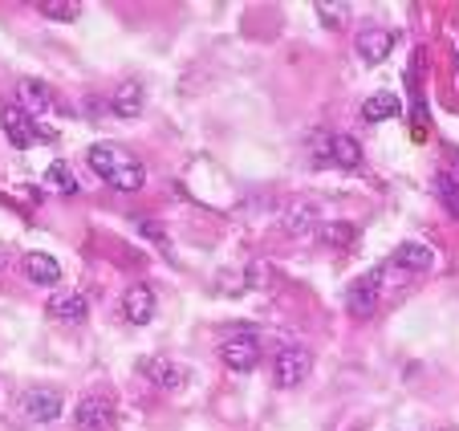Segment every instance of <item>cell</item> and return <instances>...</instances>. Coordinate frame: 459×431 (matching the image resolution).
<instances>
[{
	"label": "cell",
	"instance_id": "27",
	"mask_svg": "<svg viewBox=\"0 0 459 431\" xmlns=\"http://www.w3.org/2000/svg\"><path fill=\"white\" fill-rule=\"evenodd\" d=\"M455 431H459V427H455Z\"/></svg>",
	"mask_w": 459,
	"mask_h": 431
},
{
	"label": "cell",
	"instance_id": "13",
	"mask_svg": "<svg viewBox=\"0 0 459 431\" xmlns=\"http://www.w3.org/2000/svg\"><path fill=\"white\" fill-rule=\"evenodd\" d=\"M390 49H394V33H386V29H366V33L358 37V57H362L366 66L386 61Z\"/></svg>",
	"mask_w": 459,
	"mask_h": 431
},
{
	"label": "cell",
	"instance_id": "1",
	"mask_svg": "<svg viewBox=\"0 0 459 431\" xmlns=\"http://www.w3.org/2000/svg\"><path fill=\"white\" fill-rule=\"evenodd\" d=\"M86 159H90V167H94L98 180H106L114 191H139L143 183H147V167H143V159L130 147H122V143H94Z\"/></svg>",
	"mask_w": 459,
	"mask_h": 431
},
{
	"label": "cell",
	"instance_id": "4",
	"mask_svg": "<svg viewBox=\"0 0 459 431\" xmlns=\"http://www.w3.org/2000/svg\"><path fill=\"white\" fill-rule=\"evenodd\" d=\"M313 163L354 172V167L362 163V147H358V138H350V135H321L317 143H313Z\"/></svg>",
	"mask_w": 459,
	"mask_h": 431
},
{
	"label": "cell",
	"instance_id": "16",
	"mask_svg": "<svg viewBox=\"0 0 459 431\" xmlns=\"http://www.w3.org/2000/svg\"><path fill=\"white\" fill-rule=\"evenodd\" d=\"M25 273H29V281L33 285H57L61 281V265L49 257V252H29Z\"/></svg>",
	"mask_w": 459,
	"mask_h": 431
},
{
	"label": "cell",
	"instance_id": "11",
	"mask_svg": "<svg viewBox=\"0 0 459 431\" xmlns=\"http://www.w3.org/2000/svg\"><path fill=\"white\" fill-rule=\"evenodd\" d=\"M17 106L29 114V119H45V114L57 106V98H53V90L45 86L41 78H25L17 86Z\"/></svg>",
	"mask_w": 459,
	"mask_h": 431
},
{
	"label": "cell",
	"instance_id": "18",
	"mask_svg": "<svg viewBox=\"0 0 459 431\" xmlns=\"http://www.w3.org/2000/svg\"><path fill=\"white\" fill-rule=\"evenodd\" d=\"M317 207H313V204H297L293 207V212H289L285 216V228H289V233H293V236H305V233H317Z\"/></svg>",
	"mask_w": 459,
	"mask_h": 431
},
{
	"label": "cell",
	"instance_id": "19",
	"mask_svg": "<svg viewBox=\"0 0 459 431\" xmlns=\"http://www.w3.org/2000/svg\"><path fill=\"white\" fill-rule=\"evenodd\" d=\"M435 196H439V204L459 220V180H455V175H451V172L435 175Z\"/></svg>",
	"mask_w": 459,
	"mask_h": 431
},
{
	"label": "cell",
	"instance_id": "23",
	"mask_svg": "<svg viewBox=\"0 0 459 431\" xmlns=\"http://www.w3.org/2000/svg\"><path fill=\"white\" fill-rule=\"evenodd\" d=\"M317 17L325 21L330 29H338L342 25V4H317Z\"/></svg>",
	"mask_w": 459,
	"mask_h": 431
},
{
	"label": "cell",
	"instance_id": "22",
	"mask_svg": "<svg viewBox=\"0 0 459 431\" xmlns=\"http://www.w3.org/2000/svg\"><path fill=\"white\" fill-rule=\"evenodd\" d=\"M317 236H321V241H333L338 249H346V244L354 241V233H350L346 224H317Z\"/></svg>",
	"mask_w": 459,
	"mask_h": 431
},
{
	"label": "cell",
	"instance_id": "17",
	"mask_svg": "<svg viewBox=\"0 0 459 431\" xmlns=\"http://www.w3.org/2000/svg\"><path fill=\"white\" fill-rule=\"evenodd\" d=\"M86 310H90V302L82 294H57V297H49V313L57 321H86Z\"/></svg>",
	"mask_w": 459,
	"mask_h": 431
},
{
	"label": "cell",
	"instance_id": "8",
	"mask_svg": "<svg viewBox=\"0 0 459 431\" xmlns=\"http://www.w3.org/2000/svg\"><path fill=\"white\" fill-rule=\"evenodd\" d=\"M139 371L147 374V383H155V387L167 391V395H179V391L191 383V371H187V366L175 363V358H163V354H159V358H143Z\"/></svg>",
	"mask_w": 459,
	"mask_h": 431
},
{
	"label": "cell",
	"instance_id": "15",
	"mask_svg": "<svg viewBox=\"0 0 459 431\" xmlns=\"http://www.w3.org/2000/svg\"><path fill=\"white\" fill-rule=\"evenodd\" d=\"M110 114H118V119H134V114H143V86L139 82H122V86L114 90Z\"/></svg>",
	"mask_w": 459,
	"mask_h": 431
},
{
	"label": "cell",
	"instance_id": "21",
	"mask_svg": "<svg viewBox=\"0 0 459 431\" xmlns=\"http://www.w3.org/2000/svg\"><path fill=\"white\" fill-rule=\"evenodd\" d=\"M45 183H49L53 191H61V196H74V191H78V180H74V172L65 163H49V172H45Z\"/></svg>",
	"mask_w": 459,
	"mask_h": 431
},
{
	"label": "cell",
	"instance_id": "20",
	"mask_svg": "<svg viewBox=\"0 0 459 431\" xmlns=\"http://www.w3.org/2000/svg\"><path fill=\"white\" fill-rule=\"evenodd\" d=\"M37 13L53 21H74L82 13V4L78 0H37Z\"/></svg>",
	"mask_w": 459,
	"mask_h": 431
},
{
	"label": "cell",
	"instance_id": "12",
	"mask_svg": "<svg viewBox=\"0 0 459 431\" xmlns=\"http://www.w3.org/2000/svg\"><path fill=\"white\" fill-rule=\"evenodd\" d=\"M122 318L130 326H147L155 318V289L151 285H130L126 294H122Z\"/></svg>",
	"mask_w": 459,
	"mask_h": 431
},
{
	"label": "cell",
	"instance_id": "10",
	"mask_svg": "<svg viewBox=\"0 0 459 431\" xmlns=\"http://www.w3.org/2000/svg\"><path fill=\"white\" fill-rule=\"evenodd\" d=\"M435 265V252H431V244H423V241H407V244H399V249L390 252V260L382 268H394V273H407V277H419V273H427V268Z\"/></svg>",
	"mask_w": 459,
	"mask_h": 431
},
{
	"label": "cell",
	"instance_id": "3",
	"mask_svg": "<svg viewBox=\"0 0 459 431\" xmlns=\"http://www.w3.org/2000/svg\"><path fill=\"white\" fill-rule=\"evenodd\" d=\"M309 374H313V354H309V346H301V342L281 346L277 358H273V379H277V387L293 391V387H301Z\"/></svg>",
	"mask_w": 459,
	"mask_h": 431
},
{
	"label": "cell",
	"instance_id": "25",
	"mask_svg": "<svg viewBox=\"0 0 459 431\" xmlns=\"http://www.w3.org/2000/svg\"><path fill=\"white\" fill-rule=\"evenodd\" d=\"M451 175H455V180H459V155H455V163H451Z\"/></svg>",
	"mask_w": 459,
	"mask_h": 431
},
{
	"label": "cell",
	"instance_id": "24",
	"mask_svg": "<svg viewBox=\"0 0 459 431\" xmlns=\"http://www.w3.org/2000/svg\"><path fill=\"white\" fill-rule=\"evenodd\" d=\"M139 233H143V236H151V241H159V244H167V233L155 224V220H139Z\"/></svg>",
	"mask_w": 459,
	"mask_h": 431
},
{
	"label": "cell",
	"instance_id": "14",
	"mask_svg": "<svg viewBox=\"0 0 459 431\" xmlns=\"http://www.w3.org/2000/svg\"><path fill=\"white\" fill-rule=\"evenodd\" d=\"M403 114V98L390 94V90H378V94H370L362 102V119L366 122H390Z\"/></svg>",
	"mask_w": 459,
	"mask_h": 431
},
{
	"label": "cell",
	"instance_id": "7",
	"mask_svg": "<svg viewBox=\"0 0 459 431\" xmlns=\"http://www.w3.org/2000/svg\"><path fill=\"white\" fill-rule=\"evenodd\" d=\"M382 281H386V268H382V265L358 277V281L350 285V294H346L350 313H358V318H370V313L378 310V302H382Z\"/></svg>",
	"mask_w": 459,
	"mask_h": 431
},
{
	"label": "cell",
	"instance_id": "5",
	"mask_svg": "<svg viewBox=\"0 0 459 431\" xmlns=\"http://www.w3.org/2000/svg\"><path fill=\"white\" fill-rule=\"evenodd\" d=\"M0 127H4V135H9V143L13 147H33L37 138H53V130L49 127H41V122L37 119H29L25 110H21L17 102L13 106H4V110H0Z\"/></svg>",
	"mask_w": 459,
	"mask_h": 431
},
{
	"label": "cell",
	"instance_id": "6",
	"mask_svg": "<svg viewBox=\"0 0 459 431\" xmlns=\"http://www.w3.org/2000/svg\"><path fill=\"white\" fill-rule=\"evenodd\" d=\"M61 391H53V387H29V391H21L17 395V411L25 415L29 423H53V419H61Z\"/></svg>",
	"mask_w": 459,
	"mask_h": 431
},
{
	"label": "cell",
	"instance_id": "2",
	"mask_svg": "<svg viewBox=\"0 0 459 431\" xmlns=\"http://www.w3.org/2000/svg\"><path fill=\"white\" fill-rule=\"evenodd\" d=\"M220 358H224V366L232 374L256 371V363H260V334H256V330H232V334H224V342H220Z\"/></svg>",
	"mask_w": 459,
	"mask_h": 431
},
{
	"label": "cell",
	"instance_id": "26",
	"mask_svg": "<svg viewBox=\"0 0 459 431\" xmlns=\"http://www.w3.org/2000/svg\"><path fill=\"white\" fill-rule=\"evenodd\" d=\"M455 74H459V53H455Z\"/></svg>",
	"mask_w": 459,
	"mask_h": 431
},
{
	"label": "cell",
	"instance_id": "9",
	"mask_svg": "<svg viewBox=\"0 0 459 431\" xmlns=\"http://www.w3.org/2000/svg\"><path fill=\"white\" fill-rule=\"evenodd\" d=\"M74 427L78 431H110L114 427V399L110 395H86L74 407Z\"/></svg>",
	"mask_w": 459,
	"mask_h": 431
}]
</instances>
